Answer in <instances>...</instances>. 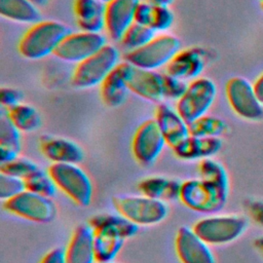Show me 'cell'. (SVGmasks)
Here are the masks:
<instances>
[{
	"label": "cell",
	"instance_id": "1",
	"mask_svg": "<svg viewBox=\"0 0 263 263\" xmlns=\"http://www.w3.org/2000/svg\"><path fill=\"white\" fill-rule=\"evenodd\" d=\"M62 22L44 20L33 24L22 35L17 43L18 53L28 60H40L53 54L61 41L70 33Z\"/></svg>",
	"mask_w": 263,
	"mask_h": 263
},
{
	"label": "cell",
	"instance_id": "2",
	"mask_svg": "<svg viewBox=\"0 0 263 263\" xmlns=\"http://www.w3.org/2000/svg\"><path fill=\"white\" fill-rule=\"evenodd\" d=\"M118 63V49L107 43L97 52L76 64L71 75V84L79 89L100 85Z\"/></svg>",
	"mask_w": 263,
	"mask_h": 263
},
{
	"label": "cell",
	"instance_id": "3",
	"mask_svg": "<svg viewBox=\"0 0 263 263\" xmlns=\"http://www.w3.org/2000/svg\"><path fill=\"white\" fill-rule=\"evenodd\" d=\"M229 189L212 182L189 179L182 182L180 200L188 209L200 214H215L220 212L228 197Z\"/></svg>",
	"mask_w": 263,
	"mask_h": 263
},
{
	"label": "cell",
	"instance_id": "4",
	"mask_svg": "<svg viewBox=\"0 0 263 263\" xmlns=\"http://www.w3.org/2000/svg\"><path fill=\"white\" fill-rule=\"evenodd\" d=\"M112 203L117 213L138 226H149L163 221L168 208L165 201L145 195H116Z\"/></svg>",
	"mask_w": 263,
	"mask_h": 263
},
{
	"label": "cell",
	"instance_id": "5",
	"mask_svg": "<svg viewBox=\"0 0 263 263\" xmlns=\"http://www.w3.org/2000/svg\"><path fill=\"white\" fill-rule=\"evenodd\" d=\"M59 190L79 206H87L92 198L88 175L75 163H51L47 168Z\"/></svg>",
	"mask_w": 263,
	"mask_h": 263
},
{
	"label": "cell",
	"instance_id": "6",
	"mask_svg": "<svg viewBox=\"0 0 263 263\" xmlns=\"http://www.w3.org/2000/svg\"><path fill=\"white\" fill-rule=\"evenodd\" d=\"M249 220L240 215L209 216L196 221L192 229L208 245L232 242L245 233Z\"/></svg>",
	"mask_w": 263,
	"mask_h": 263
},
{
	"label": "cell",
	"instance_id": "7",
	"mask_svg": "<svg viewBox=\"0 0 263 263\" xmlns=\"http://www.w3.org/2000/svg\"><path fill=\"white\" fill-rule=\"evenodd\" d=\"M180 47L181 41L178 37L171 34H161L155 36L140 48L127 50L124 54V61L137 68L156 70L166 66L181 49Z\"/></svg>",
	"mask_w": 263,
	"mask_h": 263
},
{
	"label": "cell",
	"instance_id": "8",
	"mask_svg": "<svg viewBox=\"0 0 263 263\" xmlns=\"http://www.w3.org/2000/svg\"><path fill=\"white\" fill-rule=\"evenodd\" d=\"M217 96L215 82L206 77H198L188 83L184 95L177 101L176 109L187 123L205 115Z\"/></svg>",
	"mask_w": 263,
	"mask_h": 263
},
{
	"label": "cell",
	"instance_id": "9",
	"mask_svg": "<svg viewBox=\"0 0 263 263\" xmlns=\"http://www.w3.org/2000/svg\"><path fill=\"white\" fill-rule=\"evenodd\" d=\"M3 209L11 215L36 223H49L57 215V206L50 197L24 190L3 200Z\"/></svg>",
	"mask_w": 263,
	"mask_h": 263
},
{
	"label": "cell",
	"instance_id": "10",
	"mask_svg": "<svg viewBox=\"0 0 263 263\" xmlns=\"http://www.w3.org/2000/svg\"><path fill=\"white\" fill-rule=\"evenodd\" d=\"M225 95L229 106L239 117L250 121L263 119V104L258 99L253 83L248 79L240 76L228 79Z\"/></svg>",
	"mask_w": 263,
	"mask_h": 263
},
{
	"label": "cell",
	"instance_id": "11",
	"mask_svg": "<svg viewBox=\"0 0 263 263\" xmlns=\"http://www.w3.org/2000/svg\"><path fill=\"white\" fill-rule=\"evenodd\" d=\"M107 44L102 33L70 32L59 44L53 55L68 63H80Z\"/></svg>",
	"mask_w": 263,
	"mask_h": 263
},
{
	"label": "cell",
	"instance_id": "12",
	"mask_svg": "<svg viewBox=\"0 0 263 263\" xmlns=\"http://www.w3.org/2000/svg\"><path fill=\"white\" fill-rule=\"evenodd\" d=\"M166 142L154 118L143 121L132 139V152L138 163L152 164L162 152Z\"/></svg>",
	"mask_w": 263,
	"mask_h": 263
},
{
	"label": "cell",
	"instance_id": "13",
	"mask_svg": "<svg viewBox=\"0 0 263 263\" xmlns=\"http://www.w3.org/2000/svg\"><path fill=\"white\" fill-rule=\"evenodd\" d=\"M192 227L181 226L175 237V251L181 263H216L214 254Z\"/></svg>",
	"mask_w": 263,
	"mask_h": 263
},
{
	"label": "cell",
	"instance_id": "14",
	"mask_svg": "<svg viewBox=\"0 0 263 263\" xmlns=\"http://www.w3.org/2000/svg\"><path fill=\"white\" fill-rule=\"evenodd\" d=\"M133 68L134 66L126 61L119 62L100 84V96L107 107H119L125 102Z\"/></svg>",
	"mask_w": 263,
	"mask_h": 263
},
{
	"label": "cell",
	"instance_id": "15",
	"mask_svg": "<svg viewBox=\"0 0 263 263\" xmlns=\"http://www.w3.org/2000/svg\"><path fill=\"white\" fill-rule=\"evenodd\" d=\"M39 149L51 163H75L82 161V148L74 141L53 135H43L39 138Z\"/></svg>",
	"mask_w": 263,
	"mask_h": 263
},
{
	"label": "cell",
	"instance_id": "16",
	"mask_svg": "<svg viewBox=\"0 0 263 263\" xmlns=\"http://www.w3.org/2000/svg\"><path fill=\"white\" fill-rule=\"evenodd\" d=\"M206 52L201 47H188L180 49L166 65V73L192 81L199 77L205 66Z\"/></svg>",
	"mask_w": 263,
	"mask_h": 263
},
{
	"label": "cell",
	"instance_id": "17",
	"mask_svg": "<svg viewBox=\"0 0 263 263\" xmlns=\"http://www.w3.org/2000/svg\"><path fill=\"white\" fill-rule=\"evenodd\" d=\"M141 0H110L105 3V30L108 36L119 41L134 23L137 5Z\"/></svg>",
	"mask_w": 263,
	"mask_h": 263
},
{
	"label": "cell",
	"instance_id": "18",
	"mask_svg": "<svg viewBox=\"0 0 263 263\" xmlns=\"http://www.w3.org/2000/svg\"><path fill=\"white\" fill-rule=\"evenodd\" d=\"M154 119L165 139L166 145L172 149L190 135L186 120L180 115L176 108H173L164 102L157 104Z\"/></svg>",
	"mask_w": 263,
	"mask_h": 263
},
{
	"label": "cell",
	"instance_id": "19",
	"mask_svg": "<svg viewBox=\"0 0 263 263\" xmlns=\"http://www.w3.org/2000/svg\"><path fill=\"white\" fill-rule=\"evenodd\" d=\"M162 78L163 74L156 70L134 67L128 80L129 91L146 101L159 104L164 100Z\"/></svg>",
	"mask_w": 263,
	"mask_h": 263
},
{
	"label": "cell",
	"instance_id": "20",
	"mask_svg": "<svg viewBox=\"0 0 263 263\" xmlns=\"http://www.w3.org/2000/svg\"><path fill=\"white\" fill-rule=\"evenodd\" d=\"M66 263H95L93 231L87 224L78 225L65 249Z\"/></svg>",
	"mask_w": 263,
	"mask_h": 263
},
{
	"label": "cell",
	"instance_id": "21",
	"mask_svg": "<svg viewBox=\"0 0 263 263\" xmlns=\"http://www.w3.org/2000/svg\"><path fill=\"white\" fill-rule=\"evenodd\" d=\"M219 137H195L189 135L172 150L182 160H201L217 154L222 148Z\"/></svg>",
	"mask_w": 263,
	"mask_h": 263
},
{
	"label": "cell",
	"instance_id": "22",
	"mask_svg": "<svg viewBox=\"0 0 263 263\" xmlns=\"http://www.w3.org/2000/svg\"><path fill=\"white\" fill-rule=\"evenodd\" d=\"M73 12L80 31L101 33L105 29V3L99 0H74Z\"/></svg>",
	"mask_w": 263,
	"mask_h": 263
},
{
	"label": "cell",
	"instance_id": "23",
	"mask_svg": "<svg viewBox=\"0 0 263 263\" xmlns=\"http://www.w3.org/2000/svg\"><path fill=\"white\" fill-rule=\"evenodd\" d=\"M182 181L161 176L147 177L138 183V190L142 195L163 201L179 199Z\"/></svg>",
	"mask_w": 263,
	"mask_h": 263
},
{
	"label": "cell",
	"instance_id": "24",
	"mask_svg": "<svg viewBox=\"0 0 263 263\" xmlns=\"http://www.w3.org/2000/svg\"><path fill=\"white\" fill-rule=\"evenodd\" d=\"M21 130L7 116L4 108L0 111V163L20 156L22 150Z\"/></svg>",
	"mask_w": 263,
	"mask_h": 263
},
{
	"label": "cell",
	"instance_id": "25",
	"mask_svg": "<svg viewBox=\"0 0 263 263\" xmlns=\"http://www.w3.org/2000/svg\"><path fill=\"white\" fill-rule=\"evenodd\" d=\"M88 225L92 230H107L120 235L124 239L132 238L139 231L138 225L119 213L98 214L89 219Z\"/></svg>",
	"mask_w": 263,
	"mask_h": 263
},
{
	"label": "cell",
	"instance_id": "26",
	"mask_svg": "<svg viewBox=\"0 0 263 263\" xmlns=\"http://www.w3.org/2000/svg\"><path fill=\"white\" fill-rule=\"evenodd\" d=\"M0 14L21 24L33 25L41 21L39 7L30 0H0Z\"/></svg>",
	"mask_w": 263,
	"mask_h": 263
},
{
	"label": "cell",
	"instance_id": "27",
	"mask_svg": "<svg viewBox=\"0 0 263 263\" xmlns=\"http://www.w3.org/2000/svg\"><path fill=\"white\" fill-rule=\"evenodd\" d=\"M93 231V251L97 263H108L115 260L124 243V238L107 230Z\"/></svg>",
	"mask_w": 263,
	"mask_h": 263
},
{
	"label": "cell",
	"instance_id": "28",
	"mask_svg": "<svg viewBox=\"0 0 263 263\" xmlns=\"http://www.w3.org/2000/svg\"><path fill=\"white\" fill-rule=\"evenodd\" d=\"M5 111L14 125L23 133L34 132L38 129L42 124L40 113L34 106L30 104L20 103L8 109H5Z\"/></svg>",
	"mask_w": 263,
	"mask_h": 263
},
{
	"label": "cell",
	"instance_id": "29",
	"mask_svg": "<svg viewBox=\"0 0 263 263\" xmlns=\"http://www.w3.org/2000/svg\"><path fill=\"white\" fill-rule=\"evenodd\" d=\"M189 134L195 137H219L227 130L226 122L212 115H202L188 123Z\"/></svg>",
	"mask_w": 263,
	"mask_h": 263
},
{
	"label": "cell",
	"instance_id": "30",
	"mask_svg": "<svg viewBox=\"0 0 263 263\" xmlns=\"http://www.w3.org/2000/svg\"><path fill=\"white\" fill-rule=\"evenodd\" d=\"M155 33L156 32L153 31L150 27L134 22L125 30L119 42L128 50L137 49L151 41L155 37Z\"/></svg>",
	"mask_w": 263,
	"mask_h": 263
},
{
	"label": "cell",
	"instance_id": "31",
	"mask_svg": "<svg viewBox=\"0 0 263 263\" xmlns=\"http://www.w3.org/2000/svg\"><path fill=\"white\" fill-rule=\"evenodd\" d=\"M198 172L201 179L229 189L228 175L221 162L212 157L201 159L198 164Z\"/></svg>",
	"mask_w": 263,
	"mask_h": 263
},
{
	"label": "cell",
	"instance_id": "32",
	"mask_svg": "<svg viewBox=\"0 0 263 263\" xmlns=\"http://www.w3.org/2000/svg\"><path fill=\"white\" fill-rule=\"evenodd\" d=\"M24 183L26 190L50 198L54 196L58 191V187L48 172H45L43 168L24 180Z\"/></svg>",
	"mask_w": 263,
	"mask_h": 263
},
{
	"label": "cell",
	"instance_id": "33",
	"mask_svg": "<svg viewBox=\"0 0 263 263\" xmlns=\"http://www.w3.org/2000/svg\"><path fill=\"white\" fill-rule=\"evenodd\" d=\"M41 168L42 167L35 161L20 156L12 160L0 163V173L22 179L23 181Z\"/></svg>",
	"mask_w": 263,
	"mask_h": 263
},
{
	"label": "cell",
	"instance_id": "34",
	"mask_svg": "<svg viewBox=\"0 0 263 263\" xmlns=\"http://www.w3.org/2000/svg\"><path fill=\"white\" fill-rule=\"evenodd\" d=\"M174 23V13L170 6L153 4L152 16L149 27L155 32H164L168 30Z\"/></svg>",
	"mask_w": 263,
	"mask_h": 263
},
{
	"label": "cell",
	"instance_id": "35",
	"mask_svg": "<svg viewBox=\"0 0 263 263\" xmlns=\"http://www.w3.org/2000/svg\"><path fill=\"white\" fill-rule=\"evenodd\" d=\"M162 85L164 99L178 101L186 91L188 83L183 79L175 77L168 73H164L162 78Z\"/></svg>",
	"mask_w": 263,
	"mask_h": 263
},
{
	"label": "cell",
	"instance_id": "36",
	"mask_svg": "<svg viewBox=\"0 0 263 263\" xmlns=\"http://www.w3.org/2000/svg\"><path fill=\"white\" fill-rule=\"evenodd\" d=\"M25 190V183L22 179L0 173V198L9 199Z\"/></svg>",
	"mask_w": 263,
	"mask_h": 263
},
{
	"label": "cell",
	"instance_id": "37",
	"mask_svg": "<svg viewBox=\"0 0 263 263\" xmlns=\"http://www.w3.org/2000/svg\"><path fill=\"white\" fill-rule=\"evenodd\" d=\"M22 99L23 93L17 88L10 86H2L0 88V103L1 106L5 109L22 103Z\"/></svg>",
	"mask_w": 263,
	"mask_h": 263
},
{
	"label": "cell",
	"instance_id": "38",
	"mask_svg": "<svg viewBox=\"0 0 263 263\" xmlns=\"http://www.w3.org/2000/svg\"><path fill=\"white\" fill-rule=\"evenodd\" d=\"M152 9H153L152 3H150L149 1H140L135 10L134 22L137 24L149 27L151 16H152Z\"/></svg>",
	"mask_w": 263,
	"mask_h": 263
},
{
	"label": "cell",
	"instance_id": "39",
	"mask_svg": "<svg viewBox=\"0 0 263 263\" xmlns=\"http://www.w3.org/2000/svg\"><path fill=\"white\" fill-rule=\"evenodd\" d=\"M245 208L251 219L263 227V200L248 199Z\"/></svg>",
	"mask_w": 263,
	"mask_h": 263
},
{
	"label": "cell",
	"instance_id": "40",
	"mask_svg": "<svg viewBox=\"0 0 263 263\" xmlns=\"http://www.w3.org/2000/svg\"><path fill=\"white\" fill-rule=\"evenodd\" d=\"M39 263H66L65 250L62 248H53L46 252Z\"/></svg>",
	"mask_w": 263,
	"mask_h": 263
},
{
	"label": "cell",
	"instance_id": "41",
	"mask_svg": "<svg viewBox=\"0 0 263 263\" xmlns=\"http://www.w3.org/2000/svg\"><path fill=\"white\" fill-rule=\"evenodd\" d=\"M253 86L258 99L263 104V73L258 76V78L253 82Z\"/></svg>",
	"mask_w": 263,
	"mask_h": 263
},
{
	"label": "cell",
	"instance_id": "42",
	"mask_svg": "<svg viewBox=\"0 0 263 263\" xmlns=\"http://www.w3.org/2000/svg\"><path fill=\"white\" fill-rule=\"evenodd\" d=\"M254 247L255 249L263 256V235L262 236H259L255 239L254 241Z\"/></svg>",
	"mask_w": 263,
	"mask_h": 263
},
{
	"label": "cell",
	"instance_id": "43",
	"mask_svg": "<svg viewBox=\"0 0 263 263\" xmlns=\"http://www.w3.org/2000/svg\"><path fill=\"white\" fill-rule=\"evenodd\" d=\"M152 4L155 5H165V6H170L175 0H147Z\"/></svg>",
	"mask_w": 263,
	"mask_h": 263
},
{
	"label": "cell",
	"instance_id": "44",
	"mask_svg": "<svg viewBox=\"0 0 263 263\" xmlns=\"http://www.w3.org/2000/svg\"><path fill=\"white\" fill-rule=\"evenodd\" d=\"M30 1H31V2H33L36 6L41 7V6L46 5V4L48 3V1H49V0H30Z\"/></svg>",
	"mask_w": 263,
	"mask_h": 263
},
{
	"label": "cell",
	"instance_id": "45",
	"mask_svg": "<svg viewBox=\"0 0 263 263\" xmlns=\"http://www.w3.org/2000/svg\"><path fill=\"white\" fill-rule=\"evenodd\" d=\"M259 3H260V6H261V8L263 10V0H259Z\"/></svg>",
	"mask_w": 263,
	"mask_h": 263
},
{
	"label": "cell",
	"instance_id": "46",
	"mask_svg": "<svg viewBox=\"0 0 263 263\" xmlns=\"http://www.w3.org/2000/svg\"><path fill=\"white\" fill-rule=\"evenodd\" d=\"M99 1H101V2H103V3H107V2L110 1V0H99Z\"/></svg>",
	"mask_w": 263,
	"mask_h": 263
},
{
	"label": "cell",
	"instance_id": "47",
	"mask_svg": "<svg viewBox=\"0 0 263 263\" xmlns=\"http://www.w3.org/2000/svg\"><path fill=\"white\" fill-rule=\"evenodd\" d=\"M108 263H115V262H114V261H112V262H108Z\"/></svg>",
	"mask_w": 263,
	"mask_h": 263
}]
</instances>
